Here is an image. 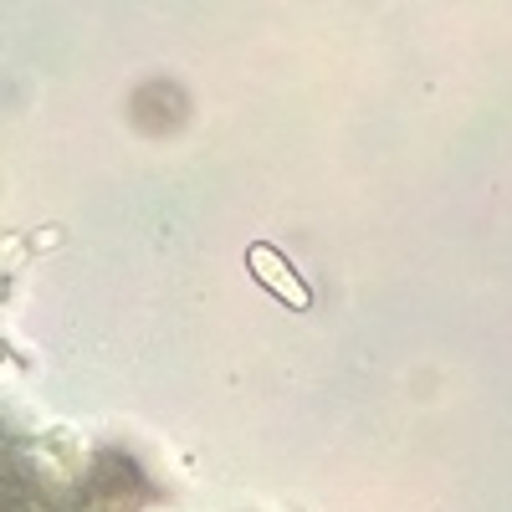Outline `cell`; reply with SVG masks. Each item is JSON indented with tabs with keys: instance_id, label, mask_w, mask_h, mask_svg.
<instances>
[{
	"instance_id": "cell-1",
	"label": "cell",
	"mask_w": 512,
	"mask_h": 512,
	"mask_svg": "<svg viewBox=\"0 0 512 512\" xmlns=\"http://www.w3.org/2000/svg\"><path fill=\"white\" fill-rule=\"evenodd\" d=\"M246 272L262 282L277 303H287V308H297V313L313 308V287L292 272V262H287L272 241H251V246H246Z\"/></svg>"
}]
</instances>
